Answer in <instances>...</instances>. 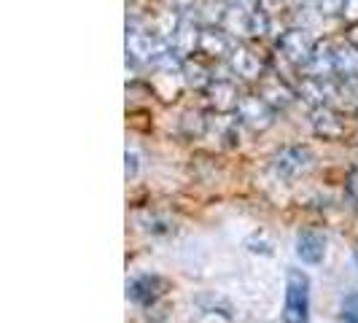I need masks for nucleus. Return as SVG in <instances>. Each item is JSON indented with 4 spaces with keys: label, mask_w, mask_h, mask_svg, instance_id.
Instances as JSON below:
<instances>
[{
    "label": "nucleus",
    "mask_w": 358,
    "mask_h": 323,
    "mask_svg": "<svg viewBox=\"0 0 358 323\" xmlns=\"http://www.w3.org/2000/svg\"><path fill=\"white\" fill-rule=\"evenodd\" d=\"M173 49V43H167V38L148 33V30H138V27H127V59L141 62V65H157L164 59Z\"/></svg>",
    "instance_id": "f257e3e1"
},
{
    "label": "nucleus",
    "mask_w": 358,
    "mask_h": 323,
    "mask_svg": "<svg viewBox=\"0 0 358 323\" xmlns=\"http://www.w3.org/2000/svg\"><path fill=\"white\" fill-rule=\"evenodd\" d=\"M310 321V278L302 269H288L286 302H283V323Z\"/></svg>",
    "instance_id": "f03ea898"
},
{
    "label": "nucleus",
    "mask_w": 358,
    "mask_h": 323,
    "mask_svg": "<svg viewBox=\"0 0 358 323\" xmlns=\"http://www.w3.org/2000/svg\"><path fill=\"white\" fill-rule=\"evenodd\" d=\"M310 167H313V151L307 145H286L272 159V170L280 178H299Z\"/></svg>",
    "instance_id": "7ed1b4c3"
},
{
    "label": "nucleus",
    "mask_w": 358,
    "mask_h": 323,
    "mask_svg": "<svg viewBox=\"0 0 358 323\" xmlns=\"http://www.w3.org/2000/svg\"><path fill=\"white\" fill-rule=\"evenodd\" d=\"M237 122L251 129H267L275 122V108L269 106L262 94H245L237 106Z\"/></svg>",
    "instance_id": "20e7f679"
},
{
    "label": "nucleus",
    "mask_w": 358,
    "mask_h": 323,
    "mask_svg": "<svg viewBox=\"0 0 358 323\" xmlns=\"http://www.w3.org/2000/svg\"><path fill=\"white\" fill-rule=\"evenodd\" d=\"M278 49L283 52L288 62H294V65H302L305 68L307 62H310V57L315 52V41L310 38L307 30L302 27H294V30H286L280 41H278Z\"/></svg>",
    "instance_id": "39448f33"
},
{
    "label": "nucleus",
    "mask_w": 358,
    "mask_h": 323,
    "mask_svg": "<svg viewBox=\"0 0 358 323\" xmlns=\"http://www.w3.org/2000/svg\"><path fill=\"white\" fill-rule=\"evenodd\" d=\"M205 92H208V97H210V106H213L215 110H221V113L237 110L240 100H243V94H240V89H237V84H234L232 78H213L210 87Z\"/></svg>",
    "instance_id": "423d86ee"
},
{
    "label": "nucleus",
    "mask_w": 358,
    "mask_h": 323,
    "mask_svg": "<svg viewBox=\"0 0 358 323\" xmlns=\"http://www.w3.org/2000/svg\"><path fill=\"white\" fill-rule=\"evenodd\" d=\"M199 36H202V27H199L197 22L189 17H180L178 30H176V36L170 38V43H173V49H176L178 57L189 59L194 52H199Z\"/></svg>",
    "instance_id": "0eeeda50"
},
{
    "label": "nucleus",
    "mask_w": 358,
    "mask_h": 323,
    "mask_svg": "<svg viewBox=\"0 0 358 323\" xmlns=\"http://www.w3.org/2000/svg\"><path fill=\"white\" fill-rule=\"evenodd\" d=\"M229 65H232L234 76H243L248 81H262L264 78V62L245 46H234L229 54Z\"/></svg>",
    "instance_id": "6e6552de"
},
{
    "label": "nucleus",
    "mask_w": 358,
    "mask_h": 323,
    "mask_svg": "<svg viewBox=\"0 0 358 323\" xmlns=\"http://www.w3.org/2000/svg\"><path fill=\"white\" fill-rule=\"evenodd\" d=\"M232 49H234L232 38H229V33L224 27L221 30L205 27L202 30V36H199V54H205L210 59H218V57H229Z\"/></svg>",
    "instance_id": "1a4fd4ad"
},
{
    "label": "nucleus",
    "mask_w": 358,
    "mask_h": 323,
    "mask_svg": "<svg viewBox=\"0 0 358 323\" xmlns=\"http://www.w3.org/2000/svg\"><path fill=\"white\" fill-rule=\"evenodd\" d=\"M296 256L305 264H321L326 256V237L315 229H305L296 234Z\"/></svg>",
    "instance_id": "9d476101"
},
{
    "label": "nucleus",
    "mask_w": 358,
    "mask_h": 323,
    "mask_svg": "<svg viewBox=\"0 0 358 323\" xmlns=\"http://www.w3.org/2000/svg\"><path fill=\"white\" fill-rule=\"evenodd\" d=\"M221 27L234 38L256 36V11H245L240 6H229V11H224Z\"/></svg>",
    "instance_id": "9b49d317"
},
{
    "label": "nucleus",
    "mask_w": 358,
    "mask_h": 323,
    "mask_svg": "<svg viewBox=\"0 0 358 323\" xmlns=\"http://www.w3.org/2000/svg\"><path fill=\"white\" fill-rule=\"evenodd\" d=\"M162 294V278L157 275H143V278H135L129 286H127V296L138 305H151L157 302Z\"/></svg>",
    "instance_id": "f8f14e48"
},
{
    "label": "nucleus",
    "mask_w": 358,
    "mask_h": 323,
    "mask_svg": "<svg viewBox=\"0 0 358 323\" xmlns=\"http://www.w3.org/2000/svg\"><path fill=\"white\" fill-rule=\"evenodd\" d=\"M313 127H315V132L323 135V138H342V132H345V124H342V119L331 110V108H315V113H313Z\"/></svg>",
    "instance_id": "ddd939ff"
},
{
    "label": "nucleus",
    "mask_w": 358,
    "mask_h": 323,
    "mask_svg": "<svg viewBox=\"0 0 358 323\" xmlns=\"http://www.w3.org/2000/svg\"><path fill=\"white\" fill-rule=\"evenodd\" d=\"M259 94H262L275 110H278V108H286L288 103L294 100V92L288 89L280 78H262V89H259Z\"/></svg>",
    "instance_id": "4468645a"
},
{
    "label": "nucleus",
    "mask_w": 358,
    "mask_h": 323,
    "mask_svg": "<svg viewBox=\"0 0 358 323\" xmlns=\"http://www.w3.org/2000/svg\"><path fill=\"white\" fill-rule=\"evenodd\" d=\"M299 94L305 97L307 103H313L315 108L326 106V100L334 94L331 87H329V78H315V76H305L302 87H299Z\"/></svg>",
    "instance_id": "2eb2a0df"
},
{
    "label": "nucleus",
    "mask_w": 358,
    "mask_h": 323,
    "mask_svg": "<svg viewBox=\"0 0 358 323\" xmlns=\"http://www.w3.org/2000/svg\"><path fill=\"white\" fill-rule=\"evenodd\" d=\"M215 76H210V71L197 62V59H183V81L189 84V87H194V89H208L210 87V81H213Z\"/></svg>",
    "instance_id": "dca6fc26"
},
{
    "label": "nucleus",
    "mask_w": 358,
    "mask_h": 323,
    "mask_svg": "<svg viewBox=\"0 0 358 323\" xmlns=\"http://www.w3.org/2000/svg\"><path fill=\"white\" fill-rule=\"evenodd\" d=\"M334 68H337V76H353L358 71V52L353 43L334 49Z\"/></svg>",
    "instance_id": "f3484780"
},
{
    "label": "nucleus",
    "mask_w": 358,
    "mask_h": 323,
    "mask_svg": "<svg viewBox=\"0 0 358 323\" xmlns=\"http://www.w3.org/2000/svg\"><path fill=\"white\" fill-rule=\"evenodd\" d=\"M340 323H358V291L348 294L340 305Z\"/></svg>",
    "instance_id": "a211bd4d"
},
{
    "label": "nucleus",
    "mask_w": 358,
    "mask_h": 323,
    "mask_svg": "<svg viewBox=\"0 0 358 323\" xmlns=\"http://www.w3.org/2000/svg\"><path fill=\"white\" fill-rule=\"evenodd\" d=\"M315 3H318L321 14H342V8H345V0H315Z\"/></svg>",
    "instance_id": "6ab92c4d"
},
{
    "label": "nucleus",
    "mask_w": 358,
    "mask_h": 323,
    "mask_svg": "<svg viewBox=\"0 0 358 323\" xmlns=\"http://www.w3.org/2000/svg\"><path fill=\"white\" fill-rule=\"evenodd\" d=\"M138 175V154L127 148V178H135Z\"/></svg>",
    "instance_id": "aec40b11"
},
{
    "label": "nucleus",
    "mask_w": 358,
    "mask_h": 323,
    "mask_svg": "<svg viewBox=\"0 0 358 323\" xmlns=\"http://www.w3.org/2000/svg\"><path fill=\"white\" fill-rule=\"evenodd\" d=\"M194 3H197V0H170L173 11H178V14H186L189 8H194Z\"/></svg>",
    "instance_id": "412c9836"
},
{
    "label": "nucleus",
    "mask_w": 358,
    "mask_h": 323,
    "mask_svg": "<svg viewBox=\"0 0 358 323\" xmlns=\"http://www.w3.org/2000/svg\"><path fill=\"white\" fill-rule=\"evenodd\" d=\"M348 194L358 202V170H353V173L348 175Z\"/></svg>",
    "instance_id": "4be33fe9"
},
{
    "label": "nucleus",
    "mask_w": 358,
    "mask_h": 323,
    "mask_svg": "<svg viewBox=\"0 0 358 323\" xmlns=\"http://www.w3.org/2000/svg\"><path fill=\"white\" fill-rule=\"evenodd\" d=\"M342 14L350 19L358 17V0H345V8H342Z\"/></svg>",
    "instance_id": "5701e85b"
},
{
    "label": "nucleus",
    "mask_w": 358,
    "mask_h": 323,
    "mask_svg": "<svg viewBox=\"0 0 358 323\" xmlns=\"http://www.w3.org/2000/svg\"><path fill=\"white\" fill-rule=\"evenodd\" d=\"M221 3H227V6H240L243 0H221Z\"/></svg>",
    "instance_id": "b1692460"
},
{
    "label": "nucleus",
    "mask_w": 358,
    "mask_h": 323,
    "mask_svg": "<svg viewBox=\"0 0 358 323\" xmlns=\"http://www.w3.org/2000/svg\"><path fill=\"white\" fill-rule=\"evenodd\" d=\"M356 261H358V248H356Z\"/></svg>",
    "instance_id": "393cba45"
}]
</instances>
